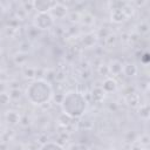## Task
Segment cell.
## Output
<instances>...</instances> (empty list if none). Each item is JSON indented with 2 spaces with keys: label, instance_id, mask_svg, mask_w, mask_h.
Here are the masks:
<instances>
[{
  "label": "cell",
  "instance_id": "5",
  "mask_svg": "<svg viewBox=\"0 0 150 150\" xmlns=\"http://www.w3.org/2000/svg\"><path fill=\"white\" fill-rule=\"evenodd\" d=\"M67 7L64 6V5H62V4H60V2H56L54 6H53V8L50 9V15L53 16V18H63V16H66V14H67Z\"/></svg>",
  "mask_w": 150,
  "mask_h": 150
},
{
  "label": "cell",
  "instance_id": "12",
  "mask_svg": "<svg viewBox=\"0 0 150 150\" xmlns=\"http://www.w3.org/2000/svg\"><path fill=\"white\" fill-rule=\"evenodd\" d=\"M125 75H128V76H134V75H136V73H137V67L135 66V64H127V66H124L123 67V70H122Z\"/></svg>",
  "mask_w": 150,
  "mask_h": 150
},
{
  "label": "cell",
  "instance_id": "13",
  "mask_svg": "<svg viewBox=\"0 0 150 150\" xmlns=\"http://www.w3.org/2000/svg\"><path fill=\"white\" fill-rule=\"evenodd\" d=\"M11 97H9V94H6L5 91L0 94V104H7L9 102Z\"/></svg>",
  "mask_w": 150,
  "mask_h": 150
},
{
  "label": "cell",
  "instance_id": "6",
  "mask_svg": "<svg viewBox=\"0 0 150 150\" xmlns=\"http://www.w3.org/2000/svg\"><path fill=\"white\" fill-rule=\"evenodd\" d=\"M127 19V14H125V9L124 8H115V9H112V12H111V20L114 21V22H122V21H124Z\"/></svg>",
  "mask_w": 150,
  "mask_h": 150
},
{
  "label": "cell",
  "instance_id": "15",
  "mask_svg": "<svg viewBox=\"0 0 150 150\" xmlns=\"http://www.w3.org/2000/svg\"><path fill=\"white\" fill-rule=\"evenodd\" d=\"M105 150H115L114 148H109V149H105Z\"/></svg>",
  "mask_w": 150,
  "mask_h": 150
},
{
  "label": "cell",
  "instance_id": "14",
  "mask_svg": "<svg viewBox=\"0 0 150 150\" xmlns=\"http://www.w3.org/2000/svg\"><path fill=\"white\" fill-rule=\"evenodd\" d=\"M4 90H5V84L2 82H0V94L4 93Z\"/></svg>",
  "mask_w": 150,
  "mask_h": 150
},
{
  "label": "cell",
  "instance_id": "1",
  "mask_svg": "<svg viewBox=\"0 0 150 150\" xmlns=\"http://www.w3.org/2000/svg\"><path fill=\"white\" fill-rule=\"evenodd\" d=\"M61 107L64 115L70 118H76L84 114L87 109V101L83 94L74 90L67 93L63 96L61 101Z\"/></svg>",
  "mask_w": 150,
  "mask_h": 150
},
{
  "label": "cell",
  "instance_id": "8",
  "mask_svg": "<svg viewBox=\"0 0 150 150\" xmlns=\"http://www.w3.org/2000/svg\"><path fill=\"white\" fill-rule=\"evenodd\" d=\"M6 121H7V123L11 124V125H15V124L19 123L20 116H19V114H18L16 111L9 110V111H7V114H6Z\"/></svg>",
  "mask_w": 150,
  "mask_h": 150
},
{
  "label": "cell",
  "instance_id": "11",
  "mask_svg": "<svg viewBox=\"0 0 150 150\" xmlns=\"http://www.w3.org/2000/svg\"><path fill=\"white\" fill-rule=\"evenodd\" d=\"M104 91L102 90V88H95L91 93V96H93V100L96 101V102H101L103 98H104Z\"/></svg>",
  "mask_w": 150,
  "mask_h": 150
},
{
  "label": "cell",
  "instance_id": "7",
  "mask_svg": "<svg viewBox=\"0 0 150 150\" xmlns=\"http://www.w3.org/2000/svg\"><path fill=\"white\" fill-rule=\"evenodd\" d=\"M117 88V84H116V81L112 80V79H105L103 81V84H102V90L104 93H111V91H115Z\"/></svg>",
  "mask_w": 150,
  "mask_h": 150
},
{
  "label": "cell",
  "instance_id": "2",
  "mask_svg": "<svg viewBox=\"0 0 150 150\" xmlns=\"http://www.w3.org/2000/svg\"><path fill=\"white\" fill-rule=\"evenodd\" d=\"M26 95L33 104L42 105L50 101V98L53 96V90H52L50 84L47 81L40 79V80L33 81L27 87Z\"/></svg>",
  "mask_w": 150,
  "mask_h": 150
},
{
  "label": "cell",
  "instance_id": "10",
  "mask_svg": "<svg viewBox=\"0 0 150 150\" xmlns=\"http://www.w3.org/2000/svg\"><path fill=\"white\" fill-rule=\"evenodd\" d=\"M40 150H64V149L56 142H46L40 148Z\"/></svg>",
  "mask_w": 150,
  "mask_h": 150
},
{
  "label": "cell",
  "instance_id": "4",
  "mask_svg": "<svg viewBox=\"0 0 150 150\" xmlns=\"http://www.w3.org/2000/svg\"><path fill=\"white\" fill-rule=\"evenodd\" d=\"M55 1H43V0H39V1H34L33 2V7L36 9L38 13H47L50 12V9L53 8V6L55 5Z\"/></svg>",
  "mask_w": 150,
  "mask_h": 150
},
{
  "label": "cell",
  "instance_id": "9",
  "mask_svg": "<svg viewBox=\"0 0 150 150\" xmlns=\"http://www.w3.org/2000/svg\"><path fill=\"white\" fill-rule=\"evenodd\" d=\"M122 70H123V66H122V63L118 62V61H114V62H111L110 66H109V71L112 73L114 75H117V74L122 73Z\"/></svg>",
  "mask_w": 150,
  "mask_h": 150
},
{
  "label": "cell",
  "instance_id": "3",
  "mask_svg": "<svg viewBox=\"0 0 150 150\" xmlns=\"http://www.w3.org/2000/svg\"><path fill=\"white\" fill-rule=\"evenodd\" d=\"M33 23L39 29H42V30L49 29L54 25V18L50 15L49 12H47V13H38L35 15V18H34Z\"/></svg>",
  "mask_w": 150,
  "mask_h": 150
}]
</instances>
